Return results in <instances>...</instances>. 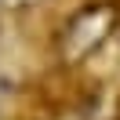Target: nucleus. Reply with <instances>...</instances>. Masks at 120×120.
Returning a JSON list of instances; mask_svg holds the SVG:
<instances>
[{
  "label": "nucleus",
  "instance_id": "f257e3e1",
  "mask_svg": "<svg viewBox=\"0 0 120 120\" xmlns=\"http://www.w3.org/2000/svg\"><path fill=\"white\" fill-rule=\"evenodd\" d=\"M113 22H116V11L98 4V8H84L80 15H73L62 29V40H58V51L66 62H80L102 44L105 37L113 33Z\"/></svg>",
  "mask_w": 120,
  "mask_h": 120
}]
</instances>
